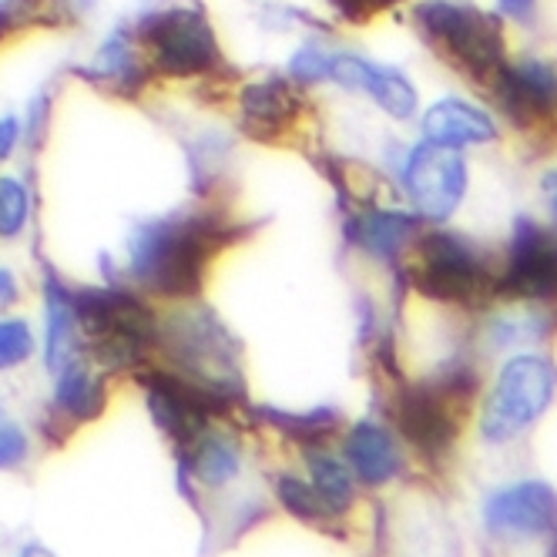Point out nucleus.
I'll return each mask as SVG.
<instances>
[{"label":"nucleus","instance_id":"nucleus-6","mask_svg":"<svg viewBox=\"0 0 557 557\" xmlns=\"http://www.w3.org/2000/svg\"><path fill=\"white\" fill-rule=\"evenodd\" d=\"M467 396V386L460 376H444L441 383H423L407 386L396 404V423H400L404 436L430 457H441L454 447L460 433L457 400Z\"/></svg>","mask_w":557,"mask_h":557},{"label":"nucleus","instance_id":"nucleus-30","mask_svg":"<svg viewBox=\"0 0 557 557\" xmlns=\"http://www.w3.org/2000/svg\"><path fill=\"white\" fill-rule=\"evenodd\" d=\"M17 138H21L17 117H4V122H0V162H4V158H11V151L17 148Z\"/></svg>","mask_w":557,"mask_h":557},{"label":"nucleus","instance_id":"nucleus-8","mask_svg":"<svg viewBox=\"0 0 557 557\" xmlns=\"http://www.w3.org/2000/svg\"><path fill=\"white\" fill-rule=\"evenodd\" d=\"M417 286L433 299L463 302L487 286V272L463 238L447 232H430L420 238Z\"/></svg>","mask_w":557,"mask_h":557},{"label":"nucleus","instance_id":"nucleus-4","mask_svg":"<svg viewBox=\"0 0 557 557\" xmlns=\"http://www.w3.org/2000/svg\"><path fill=\"white\" fill-rule=\"evenodd\" d=\"M138 41L151 54L158 74L191 77V74H215L222 67L219 37L209 17L198 8H172L145 17L138 24Z\"/></svg>","mask_w":557,"mask_h":557},{"label":"nucleus","instance_id":"nucleus-10","mask_svg":"<svg viewBox=\"0 0 557 557\" xmlns=\"http://www.w3.org/2000/svg\"><path fill=\"white\" fill-rule=\"evenodd\" d=\"M487 531L497 537H541L557 528V494L544 481H524L497 491L484 507Z\"/></svg>","mask_w":557,"mask_h":557},{"label":"nucleus","instance_id":"nucleus-28","mask_svg":"<svg viewBox=\"0 0 557 557\" xmlns=\"http://www.w3.org/2000/svg\"><path fill=\"white\" fill-rule=\"evenodd\" d=\"M336 8V14L349 24H367L373 21L380 11H389L393 4H400V0H330Z\"/></svg>","mask_w":557,"mask_h":557},{"label":"nucleus","instance_id":"nucleus-18","mask_svg":"<svg viewBox=\"0 0 557 557\" xmlns=\"http://www.w3.org/2000/svg\"><path fill=\"white\" fill-rule=\"evenodd\" d=\"M77 349H82V330H77V315H74V296H67L61 283H51L48 286V339H45V356H48L51 373L77 360Z\"/></svg>","mask_w":557,"mask_h":557},{"label":"nucleus","instance_id":"nucleus-25","mask_svg":"<svg viewBox=\"0 0 557 557\" xmlns=\"http://www.w3.org/2000/svg\"><path fill=\"white\" fill-rule=\"evenodd\" d=\"M34 356V333L27 320H0V370H17Z\"/></svg>","mask_w":557,"mask_h":557},{"label":"nucleus","instance_id":"nucleus-27","mask_svg":"<svg viewBox=\"0 0 557 557\" xmlns=\"http://www.w3.org/2000/svg\"><path fill=\"white\" fill-rule=\"evenodd\" d=\"M27 433L14 423H4L0 426V470H14L24 463L27 457Z\"/></svg>","mask_w":557,"mask_h":557},{"label":"nucleus","instance_id":"nucleus-32","mask_svg":"<svg viewBox=\"0 0 557 557\" xmlns=\"http://www.w3.org/2000/svg\"><path fill=\"white\" fill-rule=\"evenodd\" d=\"M534 4H537V0H500V11L507 17H531Z\"/></svg>","mask_w":557,"mask_h":557},{"label":"nucleus","instance_id":"nucleus-1","mask_svg":"<svg viewBox=\"0 0 557 557\" xmlns=\"http://www.w3.org/2000/svg\"><path fill=\"white\" fill-rule=\"evenodd\" d=\"M225 243L219 215H172L141 225L128 246V269L138 286L162 296H191L202 286L212 256Z\"/></svg>","mask_w":557,"mask_h":557},{"label":"nucleus","instance_id":"nucleus-31","mask_svg":"<svg viewBox=\"0 0 557 557\" xmlns=\"http://www.w3.org/2000/svg\"><path fill=\"white\" fill-rule=\"evenodd\" d=\"M17 296H21V289H17L14 272H11V269H0V309L14 306V302H17Z\"/></svg>","mask_w":557,"mask_h":557},{"label":"nucleus","instance_id":"nucleus-34","mask_svg":"<svg viewBox=\"0 0 557 557\" xmlns=\"http://www.w3.org/2000/svg\"><path fill=\"white\" fill-rule=\"evenodd\" d=\"M0 426H4V413H0Z\"/></svg>","mask_w":557,"mask_h":557},{"label":"nucleus","instance_id":"nucleus-7","mask_svg":"<svg viewBox=\"0 0 557 557\" xmlns=\"http://www.w3.org/2000/svg\"><path fill=\"white\" fill-rule=\"evenodd\" d=\"M404 182H407L413 206L426 219L444 222L457 212L460 198L467 191V162L457 148L423 141L407 158Z\"/></svg>","mask_w":557,"mask_h":557},{"label":"nucleus","instance_id":"nucleus-29","mask_svg":"<svg viewBox=\"0 0 557 557\" xmlns=\"http://www.w3.org/2000/svg\"><path fill=\"white\" fill-rule=\"evenodd\" d=\"M326 64H330V58L320 48H302L293 58L289 71H293V77H299V82H315V77H326Z\"/></svg>","mask_w":557,"mask_h":557},{"label":"nucleus","instance_id":"nucleus-35","mask_svg":"<svg viewBox=\"0 0 557 557\" xmlns=\"http://www.w3.org/2000/svg\"><path fill=\"white\" fill-rule=\"evenodd\" d=\"M554 212H557V195H554Z\"/></svg>","mask_w":557,"mask_h":557},{"label":"nucleus","instance_id":"nucleus-19","mask_svg":"<svg viewBox=\"0 0 557 557\" xmlns=\"http://www.w3.org/2000/svg\"><path fill=\"white\" fill-rule=\"evenodd\" d=\"M413 235V219L396 212H363L349 222V238L380 259H396Z\"/></svg>","mask_w":557,"mask_h":557},{"label":"nucleus","instance_id":"nucleus-15","mask_svg":"<svg viewBox=\"0 0 557 557\" xmlns=\"http://www.w3.org/2000/svg\"><path fill=\"white\" fill-rule=\"evenodd\" d=\"M423 135L433 145H447V148H463V145H484L497 138V128L491 117L473 108L467 101H441L433 104L423 117Z\"/></svg>","mask_w":557,"mask_h":557},{"label":"nucleus","instance_id":"nucleus-14","mask_svg":"<svg viewBox=\"0 0 557 557\" xmlns=\"http://www.w3.org/2000/svg\"><path fill=\"white\" fill-rule=\"evenodd\" d=\"M346 460H349V470L360 476L363 484H389L396 473L404 470V454L400 447L393 444V436L373 423V420H363L356 423L346 436Z\"/></svg>","mask_w":557,"mask_h":557},{"label":"nucleus","instance_id":"nucleus-2","mask_svg":"<svg viewBox=\"0 0 557 557\" xmlns=\"http://www.w3.org/2000/svg\"><path fill=\"white\" fill-rule=\"evenodd\" d=\"M430 48L473 77H491L504 67V30L494 14L450 0H423L417 8Z\"/></svg>","mask_w":557,"mask_h":557},{"label":"nucleus","instance_id":"nucleus-5","mask_svg":"<svg viewBox=\"0 0 557 557\" xmlns=\"http://www.w3.org/2000/svg\"><path fill=\"white\" fill-rule=\"evenodd\" d=\"M554 400V370L537 356L510 360L484 407V436L491 444H507L541 420Z\"/></svg>","mask_w":557,"mask_h":557},{"label":"nucleus","instance_id":"nucleus-22","mask_svg":"<svg viewBox=\"0 0 557 557\" xmlns=\"http://www.w3.org/2000/svg\"><path fill=\"white\" fill-rule=\"evenodd\" d=\"M95 77H108L114 91H125L141 85V67L135 61V45H128L125 34H114L111 41L101 48L98 61H95Z\"/></svg>","mask_w":557,"mask_h":557},{"label":"nucleus","instance_id":"nucleus-24","mask_svg":"<svg viewBox=\"0 0 557 557\" xmlns=\"http://www.w3.org/2000/svg\"><path fill=\"white\" fill-rule=\"evenodd\" d=\"M61 14V0H0V37H11L37 21L54 24Z\"/></svg>","mask_w":557,"mask_h":557},{"label":"nucleus","instance_id":"nucleus-21","mask_svg":"<svg viewBox=\"0 0 557 557\" xmlns=\"http://www.w3.org/2000/svg\"><path fill=\"white\" fill-rule=\"evenodd\" d=\"M306 467H309V484L315 487V494L326 500L333 513H343L352 504V470L330 450H309Z\"/></svg>","mask_w":557,"mask_h":557},{"label":"nucleus","instance_id":"nucleus-9","mask_svg":"<svg viewBox=\"0 0 557 557\" xmlns=\"http://www.w3.org/2000/svg\"><path fill=\"white\" fill-rule=\"evenodd\" d=\"M500 289L521 299L557 296V232L531 219H517Z\"/></svg>","mask_w":557,"mask_h":557},{"label":"nucleus","instance_id":"nucleus-26","mask_svg":"<svg viewBox=\"0 0 557 557\" xmlns=\"http://www.w3.org/2000/svg\"><path fill=\"white\" fill-rule=\"evenodd\" d=\"M27 191L17 178L0 175V238H14L27 225Z\"/></svg>","mask_w":557,"mask_h":557},{"label":"nucleus","instance_id":"nucleus-17","mask_svg":"<svg viewBox=\"0 0 557 557\" xmlns=\"http://www.w3.org/2000/svg\"><path fill=\"white\" fill-rule=\"evenodd\" d=\"M58 383H54V404L64 417L85 423V420H95L104 413V404H108V393H104V383L101 376L77 356L71 360L64 370L54 373Z\"/></svg>","mask_w":557,"mask_h":557},{"label":"nucleus","instance_id":"nucleus-12","mask_svg":"<svg viewBox=\"0 0 557 557\" xmlns=\"http://www.w3.org/2000/svg\"><path fill=\"white\" fill-rule=\"evenodd\" d=\"M326 77L349 91H367L393 117H410L417 111V91L400 71L376 67L356 54H336L326 64Z\"/></svg>","mask_w":557,"mask_h":557},{"label":"nucleus","instance_id":"nucleus-20","mask_svg":"<svg viewBox=\"0 0 557 557\" xmlns=\"http://www.w3.org/2000/svg\"><path fill=\"white\" fill-rule=\"evenodd\" d=\"M191 467H195V476L202 484L222 487V484H228L232 476L238 473V467H243V457H238V447H235L232 436L206 430L191 444Z\"/></svg>","mask_w":557,"mask_h":557},{"label":"nucleus","instance_id":"nucleus-16","mask_svg":"<svg viewBox=\"0 0 557 557\" xmlns=\"http://www.w3.org/2000/svg\"><path fill=\"white\" fill-rule=\"evenodd\" d=\"M299 95L283 82V77H262L243 91V122L252 135H275L296 122Z\"/></svg>","mask_w":557,"mask_h":557},{"label":"nucleus","instance_id":"nucleus-23","mask_svg":"<svg viewBox=\"0 0 557 557\" xmlns=\"http://www.w3.org/2000/svg\"><path fill=\"white\" fill-rule=\"evenodd\" d=\"M275 494H278V500H283V507L306 524H326L330 517H336L326 507V500L315 494V487L309 481H299V476H278Z\"/></svg>","mask_w":557,"mask_h":557},{"label":"nucleus","instance_id":"nucleus-11","mask_svg":"<svg viewBox=\"0 0 557 557\" xmlns=\"http://www.w3.org/2000/svg\"><path fill=\"white\" fill-rule=\"evenodd\" d=\"M148 404H151L158 423L165 426V433L175 436V441L185 444L188 450L198 436L206 433L212 400L202 389H195L188 380L165 376V373L148 376Z\"/></svg>","mask_w":557,"mask_h":557},{"label":"nucleus","instance_id":"nucleus-33","mask_svg":"<svg viewBox=\"0 0 557 557\" xmlns=\"http://www.w3.org/2000/svg\"><path fill=\"white\" fill-rule=\"evenodd\" d=\"M17 557H54L48 547H41V544H24L21 550H17Z\"/></svg>","mask_w":557,"mask_h":557},{"label":"nucleus","instance_id":"nucleus-13","mask_svg":"<svg viewBox=\"0 0 557 557\" xmlns=\"http://www.w3.org/2000/svg\"><path fill=\"white\" fill-rule=\"evenodd\" d=\"M497 98L507 108L513 122L524 128L547 117L557 104V77L547 64L541 61H524V64H504L497 71Z\"/></svg>","mask_w":557,"mask_h":557},{"label":"nucleus","instance_id":"nucleus-3","mask_svg":"<svg viewBox=\"0 0 557 557\" xmlns=\"http://www.w3.org/2000/svg\"><path fill=\"white\" fill-rule=\"evenodd\" d=\"M77 330L88 336L104 363H135L145 346L154 339L158 326L151 309L117 289H85L74 296Z\"/></svg>","mask_w":557,"mask_h":557}]
</instances>
